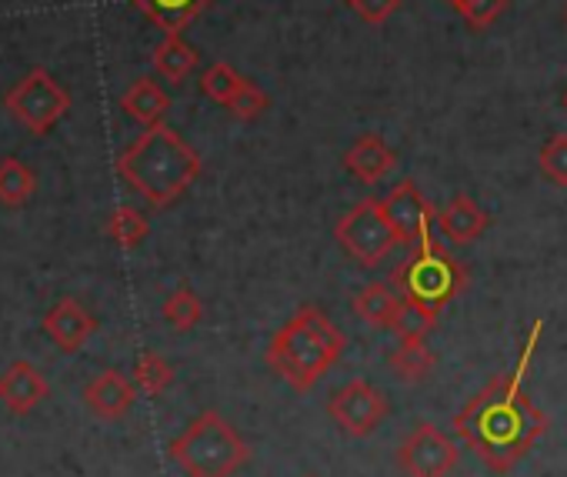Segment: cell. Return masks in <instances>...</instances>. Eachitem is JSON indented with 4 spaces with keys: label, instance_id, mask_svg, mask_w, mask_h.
I'll return each instance as SVG.
<instances>
[{
    "label": "cell",
    "instance_id": "obj_1",
    "mask_svg": "<svg viewBox=\"0 0 567 477\" xmlns=\"http://www.w3.org/2000/svg\"><path fill=\"white\" fill-rule=\"evenodd\" d=\"M540 331H544V321H534L514 371L497 374L494 381H487L454 414L457 437L477 454V460L484 467L501 470V474L517 467L550 427L547 414L524 391V377H527L530 357H534V351L540 344Z\"/></svg>",
    "mask_w": 567,
    "mask_h": 477
},
{
    "label": "cell",
    "instance_id": "obj_2",
    "mask_svg": "<svg viewBox=\"0 0 567 477\" xmlns=\"http://www.w3.org/2000/svg\"><path fill=\"white\" fill-rule=\"evenodd\" d=\"M200 154L171 127L154 124L147 127L121 157L117 174L151 204L171 207L197 177H200Z\"/></svg>",
    "mask_w": 567,
    "mask_h": 477
},
{
    "label": "cell",
    "instance_id": "obj_3",
    "mask_svg": "<svg viewBox=\"0 0 567 477\" xmlns=\"http://www.w3.org/2000/svg\"><path fill=\"white\" fill-rule=\"evenodd\" d=\"M348 341L341 328L318 308H298L291 321H284L270 338L264 361L288 381L298 394L318 387V381L341 361Z\"/></svg>",
    "mask_w": 567,
    "mask_h": 477
},
{
    "label": "cell",
    "instance_id": "obj_4",
    "mask_svg": "<svg viewBox=\"0 0 567 477\" xmlns=\"http://www.w3.org/2000/svg\"><path fill=\"white\" fill-rule=\"evenodd\" d=\"M171 457L187 477H234L250 460V444L224 414L204 411L171 440Z\"/></svg>",
    "mask_w": 567,
    "mask_h": 477
},
{
    "label": "cell",
    "instance_id": "obj_5",
    "mask_svg": "<svg viewBox=\"0 0 567 477\" xmlns=\"http://www.w3.org/2000/svg\"><path fill=\"white\" fill-rule=\"evenodd\" d=\"M391 284L408 298L411 304L441 314L464 288H467V268L447 255L441 241H434V234H421L417 245L411 248V258L401 261L391 274Z\"/></svg>",
    "mask_w": 567,
    "mask_h": 477
},
{
    "label": "cell",
    "instance_id": "obj_6",
    "mask_svg": "<svg viewBox=\"0 0 567 477\" xmlns=\"http://www.w3.org/2000/svg\"><path fill=\"white\" fill-rule=\"evenodd\" d=\"M334 241L341 251L361 265L364 271L381 268L394 248H404L401 234L384 207V197H364L358 200L338 224H334Z\"/></svg>",
    "mask_w": 567,
    "mask_h": 477
},
{
    "label": "cell",
    "instance_id": "obj_7",
    "mask_svg": "<svg viewBox=\"0 0 567 477\" xmlns=\"http://www.w3.org/2000/svg\"><path fill=\"white\" fill-rule=\"evenodd\" d=\"M391 404H388V394L378 391L371 381L364 377H354L348 381L344 387H338L328 401V414L331 421L348 434V437H371L381 421L388 417Z\"/></svg>",
    "mask_w": 567,
    "mask_h": 477
},
{
    "label": "cell",
    "instance_id": "obj_8",
    "mask_svg": "<svg viewBox=\"0 0 567 477\" xmlns=\"http://www.w3.org/2000/svg\"><path fill=\"white\" fill-rule=\"evenodd\" d=\"M68 94L54 84V77L48 71H31L11 94H8V107L11 114L28 124L34 134H44L48 127H54L64 111H68Z\"/></svg>",
    "mask_w": 567,
    "mask_h": 477
},
{
    "label": "cell",
    "instance_id": "obj_9",
    "mask_svg": "<svg viewBox=\"0 0 567 477\" xmlns=\"http://www.w3.org/2000/svg\"><path fill=\"white\" fill-rule=\"evenodd\" d=\"M457 457V444L434 424H417L398 447V467L408 477H447Z\"/></svg>",
    "mask_w": 567,
    "mask_h": 477
},
{
    "label": "cell",
    "instance_id": "obj_10",
    "mask_svg": "<svg viewBox=\"0 0 567 477\" xmlns=\"http://www.w3.org/2000/svg\"><path fill=\"white\" fill-rule=\"evenodd\" d=\"M384 207L401 234L404 248H414L417 237L437 224V207L421 194L417 180H411V177H404L401 184L391 187V194H384Z\"/></svg>",
    "mask_w": 567,
    "mask_h": 477
},
{
    "label": "cell",
    "instance_id": "obj_11",
    "mask_svg": "<svg viewBox=\"0 0 567 477\" xmlns=\"http://www.w3.org/2000/svg\"><path fill=\"white\" fill-rule=\"evenodd\" d=\"M44 331L51 334V341L64 351L74 354L84 348V341L97 331L94 314L78 301V298H61L48 314H44Z\"/></svg>",
    "mask_w": 567,
    "mask_h": 477
},
{
    "label": "cell",
    "instance_id": "obj_12",
    "mask_svg": "<svg viewBox=\"0 0 567 477\" xmlns=\"http://www.w3.org/2000/svg\"><path fill=\"white\" fill-rule=\"evenodd\" d=\"M51 394L48 377L31 361H14L4 374H0V401L11 414H31L41 407Z\"/></svg>",
    "mask_w": 567,
    "mask_h": 477
},
{
    "label": "cell",
    "instance_id": "obj_13",
    "mask_svg": "<svg viewBox=\"0 0 567 477\" xmlns=\"http://www.w3.org/2000/svg\"><path fill=\"white\" fill-rule=\"evenodd\" d=\"M84 401H87L91 414H97L101 421H121L131 414V407L137 401V384L131 377H124L121 371H101L94 381H87Z\"/></svg>",
    "mask_w": 567,
    "mask_h": 477
},
{
    "label": "cell",
    "instance_id": "obj_14",
    "mask_svg": "<svg viewBox=\"0 0 567 477\" xmlns=\"http://www.w3.org/2000/svg\"><path fill=\"white\" fill-rule=\"evenodd\" d=\"M351 311L374 331H394L404 311V298L394 284L371 281L351 298Z\"/></svg>",
    "mask_w": 567,
    "mask_h": 477
},
{
    "label": "cell",
    "instance_id": "obj_15",
    "mask_svg": "<svg viewBox=\"0 0 567 477\" xmlns=\"http://www.w3.org/2000/svg\"><path fill=\"white\" fill-rule=\"evenodd\" d=\"M437 227H441V234L447 237V241H454V245H474L477 237L491 227V217H487V210L474 197L457 194V197H451L437 210Z\"/></svg>",
    "mask_w": 567,
    "mask_h": 477
},
{
    "label": "cell",
    "instance_id": "obj_16",
    "mask_svg": "<svg viewBox=\"0 0 567 477\" xmlns=\"http://www.w3.org/2000/svg\"><path fill=\"white\" fill-rule=\"evenodd\" d=\"M344 167H348V174H354L361 184L374 187V184H381V180L398 167V154L384 144V137H378V134H361V137L351 144V151L344 154Z\"/></svg>",
    "mask_w": 567,
    "mask_h": 477
},
{
    "label": "cell",
    "instance_id": "obj_17",
    "mask_svg": "<svg viewBox=\"0 0 567 477\" xmlns=\"http://www.w3.org/2000/svg\"><path fill=\"white\" fill-rule=\"evenodd\" d=\"M388 367L401 384H421L437 367V354L424 338H401V344L388 354Z\"/></svg>",
    "mask_w": 567,
    "mask_h": 477
},
{
    "label": "cell",
    "instance_id": "obj_18",
    "mask_svg": "<svg viewBox=\"0 0 567 477\" xmlns=\"http://www.w3.org/2000/svg\"><path fill=\"white\" fill-rule=\"evenodd\" d=\"M214 0H134L164 34H181L190 21H197Z\"/></svg>",
    "mask_w": 567,
    "mask_h": 477
},
{
    "label": "cell",
    "instance_id": "obj_19",
    "mask_svg": "<svg viewBox=\"0 0 567 477\" xmlns=\"http://www.w3.org/2000/svg\"><path fill=\"white\" fill-rule=\"evenodd\" d=\"M200 64V54L181 38V34H167L157 48H154V71L171 81V84H181L190 77V71Z\"/></svg>",
    "mask_w": 567,
    "mask_h": 477
},
{
    "label": "cell",
    "instance_id": "obj_20",
    "mask_svg": "<svg viewBox=\"0 0 567 477\" xmlns=\"http://www.w3.org/2000/svg\"><path fill=\"white\" fill-rule=\"evenodd\" d=\"M121 107H124L134 121H141L144 127H154V124L164 121V114H167V107H171V97H167L151 77H141V81H134L131 91L121 97Z\"/></svg>",
    "mask_w": 567,
    "mask_h": 477
},
{
    "label": "cell",
    "instance_id": "obj_21",
    "mask_svg": "<svg viewBox=\"0 0 567 477\" xmlns=\"http://www.w3.org/2000/svg\"><path fill=\"white\" fill-rule=\"evenodd\" d=\"M34 187H38V177L24 160L0 157V200H4L8 207H21L31 200Z\"/></svg>",
    "mask_w": 567,
    "mask_h": 477
},
{
    "label": "cell",
    "instance_id": "obj_22",
    "mask_svg": "<svg viewBox=\"0 0 567 477\" xmlns=\"http://www.w3.org/2000/svg\"><path fill=\"white\" fill-rule=\"evenodd\" d=\"M107 234H111V241L124 251H134L144 245V237L151 234V224L141 210L134 207H117L107 220Z\"/></svg>",
    "mask_w": 567,
    "mask_h": 477
},
{
    "label": "cell",
    "instance_id": "obj_23",
    "mask_svg": "<svg viewBox=\"0 0 567 477\" xmlns=\"http://www.w3.org/2000/svg\"><path fill=\"white\" fill-rule=\"evenodd\" d=\"M244 84H247V77H240V74H237L230 64H224V61L210 64V68L200 74V91H204L214 104H220V107H230L234 97L244 91Z\"/></svg>",
    "mask_w": 567,
    "mask_h": 477
},
{
    "label": "cell",
    "instance_id": "obj_24",
    "mask_svg": "<svg viewBox=\"0 0 567 477\" xmlns=\"http://www.w3.org/2000/svg\"><path fill=\"white\" fill-rule=\"evenodd\" d=\"M134 384H137V391H144L147 397H157V394H164L171 384H174V367H171V361H164L157 351H144L141 357H137V364H134V377H131Z\"/></svg>",
    "mask_w": 567,
    "mask_h": 477
},
{
    "label": "cell",
    "instance_id": "obj_25",
    "mask_svg": "<svg viewBox=\"0 0 567 477\" xmlns=\"http://www.w3.org/2000/svg\"><path fill=\"white\" fill-rule=\"evenodd\" d=\"M164 321L174 328V331H194L200 321H204V304L200 298L190 291V288H177L167 301H164Z\"/></svg>",
    "mask_w": 567,
    "mask_h": 477
},
{
    "label": "cell",
    "instance_id": "obj_26",
    "mask_svg": "<svg viewBox=\"0 0 567 477\" xmlns=\"http://www.w3.org/2000/svg\"><path fill=\"white\" fill-rule=\"evenodd\" d=\"M447 4L451 11H457V18H464L471 31H487L501 21L511 0H447Z\"/></svg>",
    "mask_w": 567,
    "mask_h": 477
},
{
    "label": "cell",
    "instance_id": "obj_27",
    "mask_svg": "<svg viewBox=\"0 0 567 477\" xmlns=\"http://www.w3.org/2000/svg\"><path fill=\"white\" fill-rule=\"evenodd\" d=\"M537 167H540V174H544L550 184L567 187V134H554V137L540 147Z\"/></svg>",
    "mask_w": 567,
    "mask_h": 477
},
{
    "label": "cell",
    "instance_id": "obj_28",
    "mask_svg": "<svg viewBox=\"0 0 567 477\" xmlns=\"http://www.w3.org/2000/svg\"><path fill=\"white\" fill-rule=\"evenodd\" d=\"M267 107H270V97H267V94H264V91H260L254 81H247V84H244V91L234 97V104H230L227 111H230L237 121L250 124V121H257V117H260Z\"/></svg>",
    "mask_w": 567,
    "mask_h": 477
},
{
    "label": "cell",
    "instance_id": "obj_29",
    "mask_svg": "<svg viewBox=\"0 0 567 477\" xmlns=\"http://www.w3.org/2000/svg\"><path fill=\"white\" fill-rule=\"evenodd\" d=\"M404 0H348V8L371 28H384L398 11H401Z\"/></svg>",
    "mask_w": 567,
    "mask_h": 477
},
{
    "label": "cell",
    "instance_id": "obj_30",
    "mask_svg": "<svg viewBox=\"0 0 567 477\" xmlns=\"http://www.w3.org/2000/svg\"><path fill=\"white\" fill-rule=\"evenodd\" d=\"M564 111H567V91H564Z\"/></svg>",
    "mask_w": 567,
    "mask_h": 477
},
{
    "label": "cell",
    "instance_id": "obj_31",
    "mask_svg": "<svg viewBox=\"0 0 567 477\" xmlns=\"http://www.w3.org/2000/svg\"><path fill=\"white\" fill-rule=\"evenodd\" d=\"M564 24H567V8H564Z\"/></svg>",
    "mask_w": 567,
    "mask_h": 477
}]
</instances>
